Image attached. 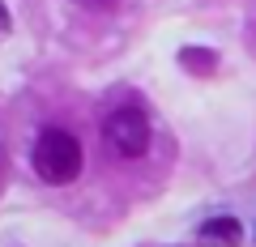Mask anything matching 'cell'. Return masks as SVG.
<instances>
[{
	"label": "cell",
	"mask_w": 256,
	"mask_h": 247,
	"mask_svg": "<svg viewBox=\"0 0 256 247\" xmlns=\"http://www.w3.org/2000/svg\"><path fill=\"white\" fill-rule=\"evenodd\" d=\"M4 21H9V13H4V4H0V26H4Z\"/></svg>",
	"instance_id": "cell-5"
},
{
	"label": "cell",
	"mask_w": 256,
	"mask_h": 247,
	"mask_svg": "<svg viewBox=\"0 0 256 247\" xmlns=\"http://www.w3.org/2000/svg\"><path fill=\"white\" fill-rule=\"evenodd\" d=\"M30 171L47 188H68L86 171V145L73 128L64 124H43L30 141Z\"/></svg>",
	"instance_id": "cell-1"
},
{
	"label": "cell",
	"mask_w": 256,
	"mask_h": 247,
	"mask_svg": "<svg viewBox=\"0 0 256 247\" xmlns=\"http://www.w3.org/2000/svg\"><path fill=\"white\" fill-rule=\"evenodd\" d=\"M239 239H244V226L235 218H210L196 230V243L201 247H239Z\"/></svg>",
	"instance_id": "cell-3"
},
{
	"label": "cell",
	"mask_w": 256,
	"mask_h": 247,
	"mask_svg": "<svg viewBox=\"0 0 256 247\" xmlns=\"http://www.w3.org/2000/svg\"><path fill=\"white\" fill-rule=\"evenodd\" d=\"M82 4H86V9H116L120 0H82Z\"/></svg>",
	"instance_id": "cell-4"
},
{
	"label": "cell",
	"mask_w": 256,
	"mask_h": 247,
	"mask_svg": "<svg viewBox=\"0 0 256 247\" xmlns=\"http://www.w3.org/2000/svg\"><path fill=\"white\" fill-rule=\"evenodd\" d=\"M98 137H102V154L111 162H141L154 145V124L141 107L124 102V107L107 111L98 124Z\"/></svg>",
	"instance_id": "cell-2"
}]
</instances>
